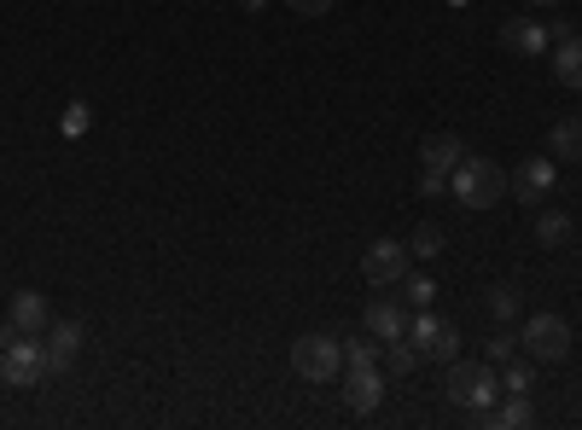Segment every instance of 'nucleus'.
<instances>
[{
    "instance_id": "1",
    "label": "nucleus",
    "mask_w": 582,
    "mask_h": 430,
    "mask_svg": "<svg viewBox=\"0 0 582 430\" xmlns=\"http://www.w3.org/2000/svg\"><path fill=\"white\" fill-rule=\"evenodd\" d=\"M449 193H454V204H466V210H495V204L507 198V169L495 158H472L466 151L449 175Z\"/></svg>"
},
{
    "instance_id": "2",
    "label": "nucleus",
    "mask_w": 582,
    "mask_h": 430,
    "mask_svg": "<svg viewBox=\"0 0 582 430\" xmlns=\"http://www.w3.org/2000/svg\"><path fill=\"white\" fill-rule=\"evenodd\" d=\"M53 372L47 367V343H36L29 332H0V384L7 390H36L41 378Z\"/></svg>"
},
{
    "instance_id": "3",
    "label": "nucleus",
    "mask_w": 582,
    "mask_h": 430,
    "mask_svg": "<svg viewBox=\"0 0 582 430\" xmlns=\"http://www.w3.org/2000/svg\"><path fill=\"white\" fill-rule=\"evenodd\" d=\"M442 390H449V402L454 407H466V413H489L495 407V395H501V378H495L489 360H449V378H442Z\"/></svg>"
},
{
    "instance_id": "4",
    "label": "nucleus",
    "mask_w": 582,
    "mask_h": 430,
    "mask_svg": "<svg viewBox=\"0 0 582 430\" xmlns=\"http://www.w3.org/2000/svg\"><path fill=\"white\" fill-rule=\"evenodd\" d=\"M291 372L303 378V384H332V378H344V337H327V332H310L291 343Z\"/></svg>"
},
{
    "instance_id": "5",
    "label": "nucleus",
    "mask_w": 582,
    "mask_h": 430,
    "mask_svg": "<svg viewBox=\"0 0 582 430\" xmlns=\"http://www.w3.org/2000/svg\"><path fill=\"white\" fill-rule=\"evenodd\" d=\"M519 343H524V355H530V360L554 367V360L571 355V320H565V315H530Z\"/></svg>"
},
{
    "instance_id": "6",
    "label": "nucleus",
    "mask_w": 582,
    "mask_h": 430,
    "mask_svg": "<svg viewBox=\"0 0 582 430\" xmlns=\"http://www.w3.org/2000/svg\"><path fill=\"white\" fill-rule=\"evenodd\" d=\"M408 337L420 343V355H425V360H454V355H460V332H454V320L432 315V308H420V315L408 320Z\"/></svg>"
},
{
    "instance_id": "7",
    "label": "nucleus",
    "mask_w": 582,
    "mask_h": 430,
    "mask_svg": "<svg viewBox=\"0 0 582 430\" xmlns=\"http://www.w3.org/2000/svg\"><path fill=\"white\" fill-rule=\"evenodd\" d=\"M408 262H414V250L397 245V238H379V245H367L362 273H367L373 285H402L408 280Z\"/></svg>"
},
{
    "instance_id": "8",
    "label": "nucleus",
    "mask_w": 582,
    "mask_h": 430,
    "mask_svg": "<svg viewBox=\"0 0 582 430\" xmlns=\"http://www.w3.org/2000/svg\"><path fill=\"white\" fill-rule=\"evenodd\" d=\"M554 181H559V163L554 158H524L519 169H512V193H519L524 204H542L547 193H554Z\"/></svg>"
},
{
    "instance_id": "9",
    "label": "nucleus",
    "mask_w": 582,
    "mask_h": 430,
    "mask_svg": "<svg viewBox=\"0 0 582 430\" xmlns=\"http://www.w3.org/2000/svg\"><path fill=\"white\" fill-rule=\"evenodd\" d=\"M554 76L559 88L582 94V36H571V29H554Z\"/></svg>"
},
{
    "instance_id": "10",
    "label": "nucleus",
    "mask_w": 582,
    "mask_h": 430,
    "mask_svg": "<svg viewBox=\"0 0 582 430\" xmlns=\"http://www.w3.org/2000/svg\"><path fill=\"white\" fill-rule=\"evenodd\" d=\"M344 402L355 407V413H373L385 402V378H379V367H350L344 372Z\"/></svg>"
},
{
    "instance_id": "11",
    "label": "nucleus",
    "mask_w": 582,
    "mask_h": 430,
    "mask_svg": "<svg viewBox=\"0 0 582 430\" xmlns=\"http://www.w3.org/2000/svg\"><path fill=\"white\" fill-rule=\"evenodd\" d=\"M82 337H88V332H82V320H59L53 332H47V367L71 372V360L82 355Z\"/></svg>"
},
{
    "instance_id": "12",
    "label": "nucleus",
    "mask_w": 582,
    "mask_h": 430,
    "mask_svg": "<svg viewBox=\"0 0 582 430\" xmlns=\"http://www.w3.org/2000/svg\"><path fill=\"white\" fill-rule=\"evenodd\" d=\"M425 158V175H454V163L466 158V146H460V134H432V140L420 146Z\"/></svg>"
},
{
    "instance_id": "13",
    "label": "nucleus",
    "mask_w": 582,
    "mask_h": 430,
    "mask_svg": "<svg viewBox=\"0 0 582 430\" xmlns=\"http://www.w3.org/2000/svg\"><path fill=\"white\" fill-rule=\"evenodd\" d=\"M47 320H53V315H47V297H41V291H12V332H29V337H36V332H47Z\"/></svg>"
},
{
    "instance_id": "14",
    "label": "nucleus",
    "mask_w": 582,
    "mask_h": 430,
    "mask_svg": "<svg viewBox=\"0 0 582 430\" xmlns=\"http://www.w3.org/2000/svg\"><path fill=\"white\" fill-rule=\"evenodd\" d=\"M477 425H489V430H524L530 419H536V407H530V395H507L501 407H489V413H472Z\"/></svg>"
},
{
    "instance_id": "15",
    "label": "nucleus",
    "mask_w": 582,
    "mask_h": 430,
    "mask_svg": "<svg viewBox=\"0 0 582 430\" xmlns=\"http://www.w3.org/2000/svg\"><path fill=\"white\" fill-rule=\"evenodd\" d=\"M501 41L512 47V53H524V59H536V53H547V47H554V36H547L542 24H530V19H512V24L501 29Z\"/></svg>"
},
{
    "instance_id": "16",
    "label": "nucleus",
    "mask_w": 582,
    "mask_h": 430,
    "mask_svg": "<svg viewBox=\"0 0 582 430\" xmlns=\"http://www.w3.org/2000/svg\"><path fill=\"white\" fill-rule=\"evenodd\" d=\"M367 332L379 337V343H390V337H408V315L390 297H379V303H367Z\"/></svg>"
},
{
    "instance_id": "17",
    "label": "nucleus",
    "mask_w": 582,
    "mask_h": 430,
    "mask_svg": "<svg viewBox=\"0 0 582 430\" xmlns=\"http://www.w3.org/2000/svg\"><path fill=\"white\" fill-rule=\"evenodd\" d=\"M547 158L554 163L559 158H571V163L582 158V116H559V123L547 128Z\"/></svg>"
},
{
    "instance_id": "18",
    "label": "nucleus",
    "mask_w": 582,
    "mask_h": 430,
    "mask_svg": "<svg viewBox=\"0 0 582 430\" xmlns=\"http://www.w3.org/2000/svg\"><path fill=\"white\" fill-rule=\"evenodd\" d=\"M571 238H577V221L565 216V210H542L536 216V245L559 250V245H571Z\"/></svg>"
},
{
    "instance_id": "19",
    "label": "nucleus",
    "mask_w": 582,
    "mask_h": 430,
    "mask_svg": "<svg viewBox=\"0 0 582 430\" xmlns=\"http://www.w3.org/2000/svg\"><path fill=\"white\" fill-rule=\"evenodd\" d=\"M420 360H425V355H420L414 337H390V343H385V367L397 372V378H408V372L420 367Z\"/></svg>"
},
{
    "instance_id": "20",
    "label": "nucleus",
    "mask_w": 582,
    "mask_h": 430,
    "mask_svg": "<svg viewBox=\"0 0 582 430\" xmlns=\"http://www.w3.org/2000/svg\"><path fill=\"white\" fill-rule=\"evenodd\" d=\"M379 355L385 349H379V337H373V332L367 337H344V372L350 367H379Z\"/></svg>"
},
{
    "instance_id": "21",
    "label": "nucleus",
    "mask_w": 582,
    "mask_h": 430,
    "mask_svg": "<svg viewBox=\"0 0 582 430\" xmlns=\"http://www.w3.org/2000/svg\"><path fill=\"white\" fill-rule=\"evenodd\" d=\"M530 390H536V367H530V360H507L501 395H530Z\"/></svg>"
},
{
    "instance_id": "22",
    "label": "nucleus",
    "mask_w": 582,
    "mask_h": 430,
    "mask_svg": "<svg viewBox=\"0 0 582 430\" xmlns=\"http://www.w3.org/2000/svg\"><path fill=\"white\" fill-rule=\"evenodd\" d=\"M408 250L425 256V262H432V256H442V228H432V221H425V228H414V238H408Z\"/></svg>"
},
{
    "instance_id": "23",
    "label": "nucleus",
    "mask_w": 582,
    "mask_h": 430,
    "mask_svg": "<svg viewBox=\"0 0 582 430\" xmlns=\"http://www.w3.org/2000/svg\"><path fill=\"white\" fill-rule=\"evenodd\" d=\"M484 297H489V315H495V320H512V315H519V291H512V285H489Z\"/></svg>"
},
{
    "instance_id": "24",
    "label": "nucleus",
    "mask_w": 582,
    "mask_h": 430,
    "mask_svg": "<svg viewBox=\"0 0 582 430\" xmlns=\"http://www.w3.org/2000/svg\"><path fill=\"white\" fill-rule=\"evenodd\" d=\"M402 297L414 303V308H432V297H437V280H425V273H408V280H402Z\"/></svg>"
},
{
    "instance_id": "25",
    "label": "nucleus",
    "mask_w": 582,
    "mask_h": 430,
    "mask_svg": "<svg viewBox=\"0 0 582 430\" xmlns=\"http://www.w3.org/2000/svg\"><path fill=\"white\" fill-rule=\"evenodd\" d=\"M512 355H519V337H512V332H495V337L484 343V360H489V367H507Z\"/></svg>"
},
{
    "instance_id": "26",
    "label": "nucleus",
    "mask_w": 582,
    "mask_h": 430,
    "mask_svg": "<svg viewBox=\"0 0 582 430\" xmlns=\"http://www.w3.org/2000/svg\"><path fill=\"white\" fill-rule=\"evenodd\" d=\"M64 134H71V140H82V134H88V106H82V99H76L71 111H64Z\"/></svg>"
},
{
    "instance_id": "27",
    "label": "nucleus",
    "mask_w": 582,
    "mask_h": 430,
    "mask_svg": "<svg viewBox=\"0 0 582 430\" xmlns=\"http://www.w3.org/2000/svg\"><path fill=\"white\" fill-rule=\"evenodd\" d=\"M291 12H298V19H327L332 12V0H286Z\"/></svg>"
},
{
    "instance_id": "28",
    "label": "nucleus",
    "mask_w": 582,
    "mask_h": 430,
    "mask_svg": "<svg viewBox=\"0 0 582 430\" xmlns=\"http://www.w3.org/2000/svg\"><path fill=\"white\" fill-rule=\"evenodd\" d=\"M420 193H425V198L449 193V175H425V169H420Z\"/></svg>"
},
{
    "instance_id": "29",
    "label": "nucleus",
    "mask_w": 582,
    "mask_h": 430,
    "mask_svg": "<svg viewBox=\"0 0 582 430\" xmlns=\"http://www.w3.org/2000/svg\"><path fill=\"white\" fill-rule=\"evenodd\" d=\"M268 7V0H245V12H263Z\"/></svg>"
},
{
    "instance_id": "30",
    "label": "nucleus",
    "mask_w": 582,
    "mask_h": 430,
    "mask_svg": "<svg viewBox=\"0 0 582 430\" xmlns=\"http://www.w3.org/2000/svg\"><path fill=\"white\" fill-rule=\"evenodd\" d=\"M530 7H559V0H530Z\"/></svg>"
}]
</instances>
